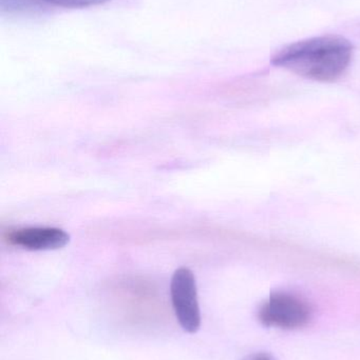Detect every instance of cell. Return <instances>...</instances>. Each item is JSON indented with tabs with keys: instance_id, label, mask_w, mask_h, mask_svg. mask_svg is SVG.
Instances as JSON below:
<instances>
[{
	"instance_id": "6da1fadb",
	"label": "cell",
	"mask_w": 360,
	"mask_h": 360,
	"mask_svg": "<svg viewBox=\"0 0 360 360\" xmlns=\"http://www.w3.org/2000/svg\"><path fill=\"white\" fill-rule=\"evenodd\" d=\"M353 46L340 36H321L290 44L273 56L276 67L317 82H334L352 60Z\"/></svg>"
},
{
	"instance_id": "7a4b0ae2",
	"label": "cell",
	"mask_w": 360,
	"mask_h": 360,
	"mask_svg": "<svg viewBox=\"0 0 360 360\" xmlns=\"http://www.w3.org/2000/svg\"><path fill=\"white\" fill-rule=\"evenodd\" d=\"M312 319L310 306L302 298L285 293L274 292L258 311V319L268 328L280 330H296L306 327Z\"/></svg>"
},
{
	"instance_id": "3957f363",
	"label": "cell",
	"mask_w": 360,
	"mask_h": 360,
	"mask_svg": "<svg viewBox=\"0 0 360 360\" xmlns=\"http://www.w3.org/2000/svg\"><path fill=\"white\" fill-rule=\"evenodd\" d=\"M171 302L178 321L184 331L196 333L201 325L196 278L192 271L181 268L171 279Z\"/></svg>"
},
{
	"instance_id": "277c9868",
	"label": "cell",
	"mask_w": 360,
	"mask_h": 360,
	"mask_svg": "<svg viewBox=\"0 0 360 360\" xmlns=\"http://www.w3.org/2000/svg\"><path fill=\"white\" fill-rule=\"evenodd\" d=\"M69 235L57 228H27L11 233L8 240L33 251L57 250L69 243Z\"/></svg>"
},
{
	"instance_id": "5b68a950",
	"label": "cell",
	"mask_w": 360,
	"mask_h": 360,
	"mask_svg": "<svg viewBox=\"0 0 360 360\" xmlns=\"http://www.w3.org/2000/svg\"><path fill=\"white\" fill-rule=\"evenodd\" d=\"M40 1L51 6H59V8H82L99 6L111 0H40Z\"/></svg>"
},
{
	"instance_id": "8992f818",
	"label": "cell",
	"mask_w": 360,
	"mask_h": 360,
	"mask_svg": "<svg viewBox=\"0 0 360 360\" xmlns=\"http://www.w3.org/2000/svg\"><path fill=\"white\" fill-rule=\"evenodd\" d=\"M243 360H276V359L273 355L268 354V353L259 352L249 355V356Z\"/></svg>"
}]
</instances>
